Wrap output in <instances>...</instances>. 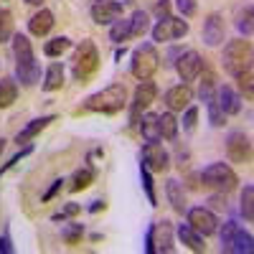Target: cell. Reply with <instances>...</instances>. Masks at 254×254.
I'll return each instance as SVG.
<instances>
[{
	"mask_svg": "<svg viewBox=\"0 0 254 254\" xmlns=\"http://www.w3.org/2000/svg\"><path fill=\"white\" fill-rule=\"evenodd\" d=\"M196 122H198V110L188 104L186 115H183V130H186V132H193V130H196Z\"/></svg>",
	"mask_w": 254,
	"mask_h": 254,
	"instance_id": "60d3db41",
	"label": "cell"
},
{
	"mask_svg": "<svg viewBox=\"0 0 254 254\" xmlns=\"http://www.w3.org/2000/svg\"><path fill=\"white\" fill-rule=\"evenodd\" d=\"M79 214H81V206H79V203H66V206H64V208L59 211V214H54V216H51V221H56V224L61 221V224H64L66 219L79 216Z\"/></svg>",
	"mask_w": 254,
	"mask_h": 254,
	"instance_id": "f35d334b",
	"label": "cell"
},
{
	"mask_svg": "<svg viewBox=\"0 0 254 254\" xmlns=\"http://www.w3.org/2000/svg\"><path fill=\"white\" fill-rule=\"evenodd\" d=\"M203 76H201V89H198V97L203 99V102H208L211 97L216 94V74L211 71V69H206L203 66V71H201Z\"/></svg>",
	"mask_w": 254,
	"mask_h": 254,
	"instance_id": "f546056e",
	"label": "cell"
},
{
	"mask_svg": "<svg viewBox=\"0 0 254 254\" xmlns=\"http://www.w3.org/2000/svg\"><path fill=\"white\" fill-rule=\"evenodd\" d=\"M153 13L163 20V18H168V15H171V0H158V3H155V8H153Z\"/></svg>",
	"mask_w": 254,
	"mask_h": 254,
	"instance_id": "ee69618b",
	"label": "cell"
},
{
	"mask_svg": "<svg viewBox=\"0 0 254 254\" xmlns=\"http://www.w3.org/2000/svg\"><path fill=\"white\" fill-rule=\"evenodd\" d=\"M51 28H54V13H51L49 8H41V10L28 20V31H31V36H36V38L46 36Z\"/></svg>",
	"mask_w": 254,
	"mask_h": 254,
	"instance_id": "ffe728a7",
	"label": "cell"
},
{
	"mask_svg": "<svg viewBox=\"0 0 254 254\" xmlns=\"http://www.w3.org/2000/svg\"><path fill=\"white\" fill-rule=\"evenodd\" d=\"M224 36H226L224 18L219 13H211L203 20V41H206V46H221L224 44Z\"/></svg>",
	"mask_w": 254,
	"mask_h": 254,
	"instance_id": "2e32d148",
	"label": "cell"
},
{
	"mask_svg": "<svg viewBox=\"0 0 254 254\" xmlns=\"http://www.w3.org/2000/svg\"><path fill=\"white\" fill-rule=\"evenodd\" d=\"M186 216H188V226L196 229L201 237H211L219 231V219L211 208L206 206H196V208H186Z\"/></svg>",
	"mask_w": 254,
	"mask_h": 254,
	"instance_id": "9c48e42d",
	"label": "cell"
},
{
	"mask_svg": "<svg viewBox=\"0 0 254 254\" xmlns=\"http://www.w3.org/2000/svg\"><path fill=\"white\" fill-rule=\"evenodd\" d=\"M26 3H28V5H38V8H41V3H44V0H26Z\"/></svg>",
	"mask_w": 254,
	"mask_h": 254,
	"instance_id": "681fc988",
	"label": "cell"
},
{
	"mask_svg": "<svg viewBox=\"0 0 254 254\" xmlns=\"http://www.w3.org/2000/svg\"><path fill=\"white\" fill-rule=\"evenodd\" d=\"M140 181H142V188H145V196H147V203L150 206H158V193H155V183H153V173L140 163Z\"/></svg>",
	"mask_w": 254,
	"mask_h": 254,
	"instance_id": "1f68e13d",
	"label": "cell"
},
{
	"mask_svg": "<svg viewBox=\"0 0 254 254\" xmlns=\"http://www.w3.org/2000/svg\"><path fill=\"white\" fill-rule=\"evenodd\" d=\"M226 158L231 163L247 165L252 160V140H249V135H244L242 130L229 132V137H226Z\"/></svg>",
	"mask_w": 254,
	"mask_h": 254,
	"instance_id": "30bf717a",
	"label": "cell"
},
{
	"mask_svg": "<svg viewBox=\"0 0 254 254\" xmlns=\"http://www.w3.org/2000/svg\"><path fill=\"white\" fill-rule=\"evenodd\" d=\"M150 31V15L147 10H135L130 15V38H142Z\"/></svg>",
	"mask_w": 254,
	"mask_h": 254,
	"instance_id": "484cf974",
	"label": "cell"
},
{
	"mask_svg": "<svg viewBox=\"0 0 254 254\" xmlns=\"http://www.w3.org/2000/svg\"><path fill=\"white\" fill-rule=\"evenodd\" d=\"M3 150H5V140L0 137V155H3Z\"/></svg>",
	"mask_w": 254,
	"mask_h": 254,
	"instance_id": "f907efd6",
	"label": "cell"
},
{
	"mask_svg": "<svg viewBox=\"0 0 254 254\" xmlns=\"http://www.w3.org/2000/svg\"><path fill=\"white\" fill-rule=\"evenodd\" d=\"M155 97H158L155 81L145 79V81L137 84V89H135V94H132V102H130V125H135V122L145 115V110L155 102Z\"/></svg>",
	"mask_w": 254,
	"mask_h": 254,
	"instance_id": "ba28073f",
	"label": "cell"
},
{
	"mask_svg": "<svg viewBox=\"0 0 254 254\" xmlns=\"http://www.w3.org/2000/svg\"><path fill=\"white\" fill-rule=\"evenodd\" d=\"M64 87V64H51L44 76V92H56Z\"/></svg>",
	"mask_w": 254,
	"mask_h": 254,
	"instance_id": "83f0119b",
	"label": "cell"
},
{
	"mask_svg": "<svg viewBox=\"0 0 254 254\" xmlns=\"http://www.w3.org/2000/svg\"><path fill=\"white\" fill-rule=\"evenodd\" d=\"M254 239L237 221H226L221 229V252L226 254H252Z\"/></svg>",
	"mask_w": 254,
	"mask_h": 254,
	"instance_id": "8992f818",
	"label": "cell"
},
{
	"mask_svg": "<svg viewBox=\"0 0 254 254\" xmlns=\"http://www.w3.org/2000/svg\"><path fill=\"white\" fill-rule=\"evenodd\" d=\"M15 99H18V81L10 76H3L0 79V110H8Z\"/></svg>",
	"mask_w": 254,
	"mask_h": 254,
	"instance_id": "cb8c5ba5",
	"label": "cell"
},
{
	"mask_svg": "<svg viewBox=\"0 0 254 254\" xmlns=\"http://www.w3.org/2000/svg\"><path fill=\"white\" fill-rule=\"evenodd\" d=\"M224 69L231 76H239L244 69H252V61H254V46L249 38H237V41H229L224 46Z\"/></svg>",
	"mask_w": 254,
	"mask_h": 254,
	"instance_id": "3957f363",
	"label": "cell"
},
{
	"mask_svg": "<svg viewBox=\"0 0 254 254\" xmlns=\"http://www.w3.org/2000/svg\"><path fill=\"white\" fill-rule=\"evenodd\" d=\"M158 69H160V56H158L153 44H142V46H137L132 51V66H130V71H132L135 79H140V81L153 79V74Z\"/></svg>",
	"mask_w": 254,
	"mask_h": 254,
	"instance_id": "52a82bcc",
	"label": "cell"
},
{
	"mask_svg": "<svg viewBox=\"0 0 254 254\" xmlns=\"http://www.w3.org/2000/svg\"><path fill=\"white\" fill-rule=\"evenodd\" d=\"M242 214L247 221L254 219V188L252 186H244V190H242Z\"/></svg>",
	"mask_w": 254,
	"mask_h": 254,
	"instance_id": "d590c367",
	"label": "cell"
},
{
	"mask_svg": "<svg viewBox=\"0 0 254 254\" xmlns=\"http://www.w3.org/2000/svg\"><path fill=\"white\" fill-rule=\"evenodd\" d=\"M186 33H188V20L168 15V18L158 20V26L153 28V41H158V44H165V41L183 38Z\"/></svg>",
	"mask_w": 254,
	"mask_h": 254,
	"instance_id": "7c38bea8",
	"label": "cell"
},
{
	"mask_svg": "<svg viewBox=\"0 0 254 254\" xmlns=\"http://www.w3.org/2000/svg\"><path fill=\"white\" fill-rule=\"evenodd\" d=\"M51 122H56V115H44V117H38V120L28 122V125L23 127V130H20V132L15 135V142H18V145H28L38 132H44Z\"/></svg>",
	"mask_w": 254,
	"mask_h": 254,
	"instance_id": "ac0fdd59",
	"label": "cell"
},
{
	"mask_svg": "<svg viewBox=\"0 0 254 254\" xmlns=\"http://www.w3.org/2000/svg\"><path fill=\"white\" fill-rule=\"evenodd\" d=\"M140 135L147 140V142H155V140H160V127H158V115H153V112H145L140 120Z\"/></svg>",
	"mask_w": 254,
	"mask_h": 254,
	"instance_id": "603a6c76",
	"label": "cell"
},
{
	"mask_svg": "<svg viewBox=\"0 0 254 254\" xmlns=\"http://www.w3.org/2000/svg\"><path fill=\"white\" fill-rule=\"evenodd\" d=\"M206 107H208V122L214 125V127H221V125H224V117H226V115H224V112L219 110L216 94H214V97H211V99L206 102Z\"/></svg>",
	"mask_w": 254,
	"mask_h": 254,
	"instance_id": "8d00e7d4",
	"label": "cell"
},
{
	"mask_svg": "<svg viewBox=\"0 0 254 254\" xmlns=\"http://www.w3.org/2000/svg\"><path fill=\"white\" fill-rule=\"evenodd\" d=\"M176 8L181 10V15H183V18H193V15H196V10H198L196 0H176Z\"/></svg>",
	"mask_w": 254,
	"mask_h": 254,
	"instance_id": "b9f144b4",
	"label": "cell"
},
{
	"mask_svg": "<svg viewBox=\"0 0 254 254\" xmlns=\"http://www.w3.org/2000/svg\"><path fill=\"white\" fill-rule=\"evenodd\" d=\"M190 102H193V89H190L186 81L176 84V87H171L165 92V104H168V110H171V112H183Z\"/></svg>",
	"mask_w": 254,
	"mask_h": 254,
	"instance_id": "9a60e30c",
	"label": "cell"
},
{
	"mask_svg": "<svg viewBox=\"0 0 254 254\" xmlns=\"http://www.w3.org/2000/svg\"><path fill=\"white\" fill-rule=\"evenodd\" d=\"M99 69V51L94 46V41H81L74 51V59H71V71H74V79L76 81H89Z\"/></svg>",
	"mask_w": 254,
	"mask_h": 254,
	"instance_id": "277c9868",
	"label": "cell"
},
{
	"mask_svg": "<svg viewBox=\"0 0 254 254\" xmlns=\"http://www.w3.org/2000/svg\"><path fill=\"white\" fill-rule=\"evenodd\" d=\"M110 41L122 44V41H130V18H117L112 28H110Z\"/></svg>",
	"mask_w": 254,
	"mask_h": 254,
	"instance_id": "4dcf8cb0",
	"label": "cell"
},
{
	"mask_svg": "<svg viewBox=\"0 0 254 254\" xmlns=\"http://www.w3.org/2000/svg\"><path fill=\"white\" fill-rule=\"evenodd\" d=\"M127 102V89L125 84H110L102 92L92 94L84 99V110L89 112H99V115H117Z\"/></svg>",
	"mask_w": 254,
	"mask_h": 254,
	"instance_id": "7a4b0ae2",
	"label": "cell"
},
{
	"mask_svg": "<svg viewBox=\"0 0 254 254\" xmlns=\"http://www.w3.org/2000/svg\"><path fill=\"white\" fill-rule=\"evenodd\" d=\"M31 153H33V147H31V145H26V147H20V150H18V153H15V155H13L10 160H8V163H5L3 168H0V176H3V173H8V171H10L13 165H18L20 160H23L26 155H31Z\"/></svg>",
	"mask_w": 254,
	"mask_h": 254,
	"instance_id": "ab89813d",
	"label": "cell"
},
{
	"mask_svg": "<svg viewBox=\"0 0 254 254\" xmlns=\"http://www.w3.org/2000/svg\"><path fill=\"white\" fill-rule=\"evenodd\" d=\"M89 13L97 26H112L117 18H122V3L120 0H94Z\"/></svg>",
	"mask_w": 254,
	"mask_h": 254,
	"instance_id": "5bb4252c",
	"label": "cell"
},
{
	"mask_svg": "<svg viewBox=\"0 0 254 254\" xmlns=\"http://www.w3.org/2000/svg\"><path fill=\"white\" fill-rule=\"evenodd\" d=\"M13 38V13L8 8H0V44Z\"/></svg>",
	"mask_w": 254,
	"mask_h": 254,
	"instance_id": "d6a6232c",
	"label": "cell"
},
{
	"mask_svg": "<svg viewBox=\"0 0 254 254\" xmlns=\"http://www.w3.org/2000/svg\"><path fill=\"white\" fill-rule=\"evenodd\" d=\"M69 49H71V38H66V36H56V38L46 41L44 54L51 56V59H56V56H61V54H66Z\"/></svg>",
	"mask_w": 254,
	"mask_h": 254,
	"instance_id": "f1b7e54d",
	"label": "cell"
},
{
	"mask_svg": "<svg viewBox=\"0 0 254 254\" xmlns=\"http://www.w3.org/2000/svg\"><path fill=\"white\" fill-rule=\"evenodd\" d=\"M216 102H219V110L224 115H239L242 112V97L231 87H219L216 89Z\"/></svg>",
	"mask_w": 254,
	"mask_h": 254,
	"instance_id": "d6986e66",
	"label": "cell"
},
{
	"mask_svg": "<svg viewBox=\"0 0 254 254\" xmlns=\"http://www.w3.org/2000/svg\"><path fill=\"white\" fill-rule=\"evenodd\" d=\"M198 183H203L208 190H214V193H231V190L237 188L239 178L226 163H211L208 168L201 171Z\"/></svg>",
	"mask_w": 254,
	"mask_h": 254,
	"instance_id": "5b68a950",
	"label": "cell"
},
{
	"mask_svg": "<svg viewBox=\"0 0 254 254\" xmlns=\"http://www.w3.org/2000/svg\"><path fill=\"white\" fill-rule=\"evenodd\" d=\"M104 206H107L104 201H94V203L89 206V214H97V211H104Z\"/></svg>",
	"mask_w": 254,
	"mask_h": 254,
	"instance_id": "7dc6e473",
	"label": "cell"
},
{
	"mask_svg": "<svg viewBox=\"0 0 254 254\" xmlns=\"http://www.w3.org/2000/svg\"><path fill=\"white\" fill-rule=\"evenodd\" d=\"M94 168H79V171L71 176V183H69V190L71 193H79V190H87L92 183H94Z\"/></svg>",
	"mask_w": 254,
	"mask_h": 254,
	"instance_id": "4316f807",
	"label": "cell"
},
{
	"mask_svg": "<svg viewBox=\"0 0 254 254\" xmlns=\"http://www.w3.org/2000/svg\"><path fill=\"white\" fill-rule=\"evenodd\" d=\"M10 41H13V56H15V76L23 87H33V84H38V79H41V66H38V61L33 56L31 41L23 33L13 36Z\"/></svg>",
	"mask_w": 254,
	"mask_h": 254,
	"instance_id": "6da1fadb",
	"label": "cell"
},
{
	"mask_svg": "<svg viewBox=\"0 0 254 254\" xmlns=\"http://www.w3.org/2000/svg\"><path fill=\"white\" fill-rule=\"evenodd\" d=\"M178 237H181V242H183L190 252H206L203 237L198 234L196 229H190L188 224H181V226H178Z\"/></svg>",
	"mask_w": 254,
	"mask_h": 254,
	"instance_id": "7402d4cb",
	"label": "cell"
},
{
	"mask_svg": "<svg viewBox=\"0 0 254 254\" xmlns=\"http://www.w3.org/2000/svg\"><path fill=\"white\" fill-rule=\"evenodd\" d=\"M122 56H125V46H122V49H117V51H115V59H122Z\"/></svg>",
	"mask_w": 254,
	"mask_h": 254,
	"instance_id": "c3c4849f",
	"label": "cell"
},
{
	"mask_svg": "<svg viewBox=\"0 0 254 254\" xmlns=\"http://www.w3.org/2000/svg\"><path fill=\"white\" fill-rule=\"evenodd\" d=\"M237 81H239V89H242V94L247 97V99H252L254 97V71L252 69H244L239 76H234Z\"/></svg>",
	"mask_w": 254,
	"mask_h": 254,
	"instance_id": "e575fe53",
	"label": "cell"
},
{
	"mask_svg": "<svg viewBox=\"0 0 254 254\" xmlns=\"http://www.w3.org/2000/svg\"><path fill=\"white\" fill-rule=\"evenodd\" d=\"M61 237H64V242L71 244V247L81 244V237H84V224H66V226L61 229Z\"/></svg>",
	"mask_w": 254,
	"mask_h": 254,
	"instance_id": "836d02e7",
	"label": "cell"
},
{
	"mask_svg": "<svg viewBox=\"0 0 254 254\" xmlns=\"http://www.w3.org/2000/svg\"><path fill=\"white\" fill-rule=\"evenodd\" d=\"M203 59H201V54L198 51H183V54H178V61H176V71H178V76L188 84V81H193V79H198L201 76V71H203Z\"/></svg>",
	"mask_w": 254,
	"mask_h": 254,
	"instance_id": "4fadbf2b",
	"label": "cell"
},
{
	"mask_svg": "<svg viewBox=\"0 0 254 254\" xmlns=\"http://www.w3.org/2000/svg\"><path fill=\"white\" fill-rule=\"evenodd\" d=\"M158 127H160V140H176L178 137V120L171 110L165 115H158Z\"/></svg>",
	"mask_w": 254,
	"mask_h": 254,
	"instance_id": "d4e9b609",
	"label": "cell"
},
{
	"mask_svg": "<svg viewBox=\"0 0 254 254\" xmlns=\"http://www.w3.org/2000/svg\"><path fill=\"white\" fill-rule=\"evenodd\" d=\"M153 244H155V252L160 254H171L176 247H173V224L171 221H158L153 224Z\"/></svg>",
	"mask_w": 254,
	"mask_h": 254,
	"instance_id": "e0dca14e",
	"label": "cell"
},
{
	"mask_svg": "<svg viewBox=\"0 0 254 254\" xmlns=\"http://www.w3.org/2000/svg\"><path fill=\"white\" fill-rule=\"evenodd\" d=\"M122 3H127V0H122Z\"/></svg>",
	"mask_w": 254,
	"mask_h": 254,
	"instance_id": "816d5d0a",
	"label": "cell"
},
{
	"mask_svg": "<svg viewBox=\"0 0 254 254\" xmlns=\"http://www.w3.org/2000/svg\"><path fill=\"white\" fill-rule=\"evenodd\" d=\"M142 165L147 168L150 173H165L168 168H171V155H168V150L155 140V142H147L142 147Z\"/></svg>",
	"mask_w": 254,
	"mask_h": 254,
	"instance_id": "8fae6325",
	"label": "cell"
},
{
	"mask_svg": "<svg viewBox=\"0 0 254 254\" xmlns=\"http://www.w3.org/2000/svg\"><path fill=\"white\" fill-rule=\"evenodd\" d=\"M208 203H211V208L224 211V208H226V193H214V196L208 198Z\"/></svg>",
	"mask_w": 254,
	"mask_h": 254,
	"instance_id": "f6af8a7d",
	"label": "cell"
},
{
	"mask_svg": "<svg viewBox=\"0 0 254 254\" xmlns=\"http://www.w3.org/2000/svg\"><path fill=\"white\" fill-rule=\"evenodd\" d=\"M0 254H13V242H10L8 234L0 237Z\"/></svg>",
	"mask_w": 254,
	"mask_h": 254,
	"instance_id": "bcb514c9",
	"label": "cell"
},
{
	"mask_svg": "<svg viewBox=\"0 0 254 254\" xmlns=\"http://www.w3.org/2000/svg\"><path fill=\"white\" fill-rule=\"evenodd\" d=\"M64 188V178H56L51 186H49V190H46V193L44 196H41V201H54L56 196H59V190Z\"/></svg>",
	"mask_w": 254,
	"mask_h": 254,
	"instance_id": "7bdbcfd3",
	"label": "cell"
},
{
	"mask_svg": "<svg viewBox=\"0 0 254 254\" xmlns=\"http://www.w3.org/2000/svg\"><path fill=\"white\" fill-rule=\"evenodd\" d=\"M165 196L168 201H171L173 211L176 214H186V190H183V183H178L176 178H168L165 181Z\"/></svg>",
	"mask_w": 254,
	"mask_h": 254,
	"instance_id": "44dd1931",
	"label": "cell"
},
{
	"mask_svg": "<svg viewBox=\"0 0 254 254\" xmlns=\"http://www.w3.org/2000/svg\"><path fill=\"white\" fill-rule=\"evenodd\" d=\"M237 28H239V33H244V38L252 36V5H247V8L239 13V18H237Z\"/></svg>",
	"mask_w": 254,
	"mask_h": 254,
	"instance_id": "74e56055",
	"label": "cell"
}]
</instances>
